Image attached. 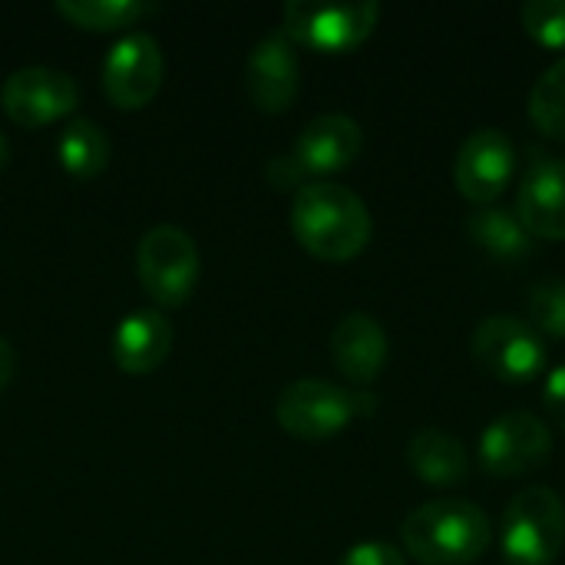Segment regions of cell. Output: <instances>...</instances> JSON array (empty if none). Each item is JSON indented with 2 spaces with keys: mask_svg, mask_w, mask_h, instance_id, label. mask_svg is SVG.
<instances>
[{
  "mask_svg": "<svg viewBox=\"0 0 565 565\" xmlns=\"http://www.w3.org/2000/svg\"><path fill=\"white\" fill-rule=\"evenodd\" d=\"M371 212L364 199L331 179H311L295 192L291 232L305 252L321 262H351L371 242Z\"/></svg>",
  "mask_w": 565,
  "mask_h": 565,
  "instance_id": "6da1fadb",
  "label": "cell"
},
{
  "mask_svg": "<svg viewBox=\"0 0 565 565\" xmlns=\"http://www.w3.org/2000/svg\"><path fill=\"white\" fill-rule=\"evenodd\" d=\"M401 540L420 565H470L490 550L493 526L477 503L434 500L404 520Z\"/></svg>",
  "mask_w": 565,
  "mask_h": 565,
  "instance_id": "7a4b0ae2",
  "label": "cell"
},
{
  "mask_svg": "<svg viewBox=\"0 0 565 565\" xmlns=\"http://www.w3.org/2000/svg\"><path fill=\"white\" fill-rule=\"evenodd\" d=\"M374 407L377 404L371 394H354L331 381L301 377L278 394L275 417L281 430L298 440H328L341 434L354 417L374 414Z\"/></svg>",
  "mask_w": 565,
  "mask_h": 565,
  "instance_id": "3957f363",
  "label": "cell"
},
{
  "mask_svg": "<svg viewBox=\"0 0 565 565\" xmlns=\"http://www.w3.org/2000/svg\"><path fill=\"white\" fill-rule=\"evenodd\" d=\"M565 546V503L550 487L520 490L503 513V556L510 565H553Z\"/></svg>",
  "mask_w": 565,
  "mask_h": 565,
  "instance_id": "277c9868",
  "label": "cell"
},
{
  "mask_svg": "<svg viewBox=\"0 0 565 565\" xmlns=\"http://www.w3.org/2000/svg\"><path fill=\"white\" fill-rule=\"evenodd\" d=\"M202 258L195 238L179 225H152L136 245V275L162 308H179L199 285Z\"/></svg>",
  "mask_w": 565,
  "mask_h": 565,
  "instance_id": "5b68a950",
  "label": "cell"
},
{
  "mask_svg": "<svg viewBox=\"0 0 565 565\" xmlns=\"http://www.w3.org/2000/svg\"><path fill=\"white\" fill-rule=\"evenodd\" d=\"M381 3H311L288 0L281 7V33L295 46H308L318 53H351L358 50L377 26Z\"/></svg>",
  "mask_w": 565,
  "mask_h": 565,
  "instance_id": "8992f818",
  "label": "cell"
},
{
  "mask_svg": "<svg viewBox=\"0 0 565 565\" xmlns=\"http://www.w3.org/2000/svg\"><path fill=\"white\" fill-rule=\"evenodd\" d=\"M473 358L477 364L507 384H530L546 371V344L543 334L513 315H490L473 331Z\"/></svg>",
  "mask_w": 565,
  "mask_h": 565,
  "instance_id": "52a82bcc",
  "label": "cell"
},
{
  "mask_svg": "<svg viewBox=\"0 0 565 565\" xmlns=\"http://www.w3.org/2000/svg\"><path fill=\"white\" fill-rule=\"evenodd\" d=\"M553 434L530 411H510L480 434V467L490 477H526L550 463Z\"/></svg>",
  "mask_w": 565,
  "mask_h": 565,
  "instance_id": "ba28073f",
  "label": "cell"
},
{
  "mask_svg": "<svg viewBox=\"0 0 565 565\" xmlns=\"http://www.w3.org/2000/svg\"><path fill=\"white\" fill-rule=\"evenodd\" d=\"M162 46L152 33L132 30L103 60V93L119 109H142L162 86Z\"/></svg>",
  "mask_w": 565,
  "mask_h": 565,
  "instance_id": "9c48e42d",
  "label": "cell"
},
{
  "mask_svg": "<svg viewBox=\"0 0 565 565\" xmlns=\"http://www.w3.org/2000/svg\"><path fill=\"white\" fill-rule=\"evenodd\" d=\"M79 103V86L70 73L53 66H23L13 70L0 86L3 113L26 129L56 122L70 116Z\"/></svg>",
  "mask_w": 565,
  "mask_h": 565,
  "instance_id": "30bf717a",
  "label": "cell"
},
{
  "mask_svg": "<svg viewBox=\"0 0 565 565\" xmlns=\"http://www.w3.org/2000/svg\"><path fill=\"white\" fill-rule=\"evenodd\" d=\"M513 175H516V146L503 129L483 126L463 139L454 166V182L467 202L493 205L510 189Z\"/></svg>",
  "mask_w": 565,
  "mask_h": 565,
  "instance_id": "8fae6325",
  "label": "cell"
},
{
  "mask_svg": "<svg viewBox=\"0 0 565 565\" xmlns=\"http://www.w3.org/2000/svg\"><path fill=\"white\" fill-rule=\"evenodd\" d=\"M301 83L298 46L278 30L265 33L245 60V89L252 103L265 113H285Z\"/></svg>",
  "mask_w": 565,
  "mask_h": 565,
  "instance_id": "7c38bea8",
  "label": "cell"
},
{
  "mask_svg": "<svg viewBox=\"0 0 565 565\" xmlns=\"http://www.w3.org/2000/svg\"><path fill=\"white\" fill-rule=\"evenodd\" d=\"M361 146H364V132L351 116L321 113L311 122H305V129L298 132L291 146V159L305 175H331L354 166Z\"/></svg>",
  "mask_w": 565,
  "mask_h": 565,
  "instance_id": "4fadbf2b",
  "label": "cell"
},
{
  "mask_svg": "<svg viewBox=\"0 0 565 565\" xmlns=\"http://www.w3.org/2000/svg\"><path fill=\"white\" fill-rule=\"evenodd\" d=\"M513 212L533 238L565 242V159L546 156L523 175Z\"/></svg>",
  "mask_w": 565,
  "mask_h": 565,
  "instance_id": "5bb4252c",
  "label": "cell"
},
{
  "mask_svg": "<svg viewBox=\"0 0 565 565\" xmlns=\"http://www.w3.org/2000/svg\"><path fill=\"white\" fill-rule=\"evenodd\" d=\"M331 358L351 384H374L387 364V331L367 311H351L331 331Z\"/></svg>",
  "mask_w": 565,
  "mask_h": 565,
  "instance_id": "9a60e30c",
  "label": "cell"
},
{
  "mask_svg": "<svg viewBox=\"0 0 565 565\" xmlns=\"http://www.w3.org/2000/svg\"><path fill=\"white\" fill-rule=\"evenodd\" d=\"M175 331L159 311H132L113 331V361L126 374H152L172 351Z\"/></svg>",
  "mask_w": 565,
  "mask_h": 565,
  "instance_id": "2e32d148",
  "label": "cell"
},
{
  "mask_svg": "<svg viewBox=\"0 0 565 565\" xmlns=\"http://www.w3.org/2000/svg\"><path fill=\"white\" fill-rule=\"evenodd\" d=\"M407 463L427 487H444V490L467 483V473H470L467 447L454 434L437 430V427H424L411 437Z\"/></svg>",
  "mask_w": 565,
  "mask_h": 565,
  "instance_id": "e0dca14e",
  "label": "cell"
},
{
  "mask_svg": "<svg viewBox=\"0 0 565 565\" xmlns=\"http://www.w3.org/2000/svg\"><path fill=\"white\" fill-rule=\"evenodd\" d=\"M467 235L477 248L493 255L497 262H523L533 252V235L523 228L520 215L503 205H480L467 218Z\"/></svg>",
  "mask_w": 565,
  "mask_h": 565,
  "instance_id": "ac0fdd59",
  "label": "cell"
},
{
  "mask_svg": "<svg viewBox=\"0 0 565 565\" xmlns=\"http://www.w3.org/2000/svg\"><path fill=\"white\" fill-rule=\"evenodd\" d=\"M56 159L66 175L96 179L109 166V139L93 119L76 116L66 122V129L56 139Z\"/></svg>",
  "mask_w": 565,
  "mask_h": 565,
  "instance_id": "d6986e66",
  "label": "cell"
},
{
  "mask_svg": "<svg viewBox=\"0 0 565 565\" xmlns=\"http://www.w3.org/2000/svg\"><path fill=\"white\" fill-rule=\"evenodd\" d=\"M53 7L63 20H70L73 26H83V30L132 26L142 17L159 10V3H146V0H56Z\"/></svg>",
  "mask_w": 565,
  "mask_h": 565,
  "instance_id": "ffe728a7",
  "label": "cell"
},
{
  "mask_svg": "<svg viewBox=\"0 0 565 565\" xmlns=\"http://www.w3.org/2000/svg\"><path fill=\"white\" fill-rule=\"evenodd\" d=\"M530 119L543 136L565 139V56L536 79L530 93Z\"/></svg>",
  "mask_w": 565,
  "mask_h": 565,
  "instance_id": "44dd1931",
  "label": "cell"
},
{
  "mask_svg": "<svg viewBox=\"0 0 565 565\" xmlns=\"http://www.w3.org/2000/svg\"><path fill=\"white\" fill-rule=\"evenodd\" d=\"M526 315L530 324L540 334L565 338V281L563 278H543L530 288L526 298Z\"/></svg>",
  "mask_w": 565,
  "mask_h": 565,
  "instance_id": "7402d4cb",
  "label": "cell"
},
{
  "mask_svg": "<svg viewBox=\"0 0 565 565\" xmlns=\"http://www.w3.org/2000/svg\"><path fill=\"white\" fill-rule=\"evenodd\" d=\"M520 20L536 43L565 50V0H530L523 3Z\"/></svg>",
  "mask_w": 565,
  "mask_h": 565,
  "instance_id": "603a6c76",
  "label": "cell"
},
{
  "mask_svg": "<svg viewBox=\"0 0 565 565\" xmlns=\"http://www.w3.org/2000/svg\"><path fill=\"white\" fill-rule=\"evenodd\" d=\"M338 565H407V556L391 543H358Z\"/></svg>",
  "mask_w": 565,
  "mask_h": 565,
  "instance_id": "cb8c5ba5",
  "label": "cell"
},
{
  "mask_svg": "<svg viewBox=\"0 0 565 565\" xmlns=\"http://www.w3.org/2000/svg\"><path fill=\"white\" fill-rule=\"evenodd\" d=\"M265 175H268V182L275 185V189H301L305 182H311L301 169H298V162L291 159V152H285V156H275L271 162H268V169H265Z\"/></svg>",
  "mask_w": 565,
  "mask_h": 565,
  "instance_id": "d4e9b609",
  "label": "cell"
},
{
  "mask_svg": "<svg viewBox=\"0 0 565 565\" xmlns=\"http://www.w3.org/2000/svg\"><path fill=\"white\" fill-rule=\"evenodd\" d=\"M543 404H546V414L553 417V424H559V430L565 434V364L546 377Z\"/></svg>",
  "mask_w": 565,
  "mask_h": 565,
  "instance_id": "484cf974",
  "label": "cell"
},
{
  "mask_svg": "<svg viewBox=\"0 0 565 565\" xmlns=\"http://www.w3.org/2000/svg\"><path fill=\"white\" fill-rule=\"evenodd\" d=\"M13 371H17V351L7 338H0V391L13 381Z\"/></svg>",
  "mask_w": 565,
  "mask_h": 565,
  "instance_id": "4316f807",
  "label": "cell"
},
{
  "mask_svg": "<svg viewBox=\"0 0 565 565\" xmlns=\"http://www.w3.org/2000/svg\"><path fill=\"white\" fill-rule=\"evenodd\" d=\"M7 159H10V146H7V139H3V132H0V169L7 166Z\"/></svg>",
  "mask_w": 565,
  "mask_h": 565,
  "instance_id": "83f0119b",
  "label": "cell"
}]
</instances>
